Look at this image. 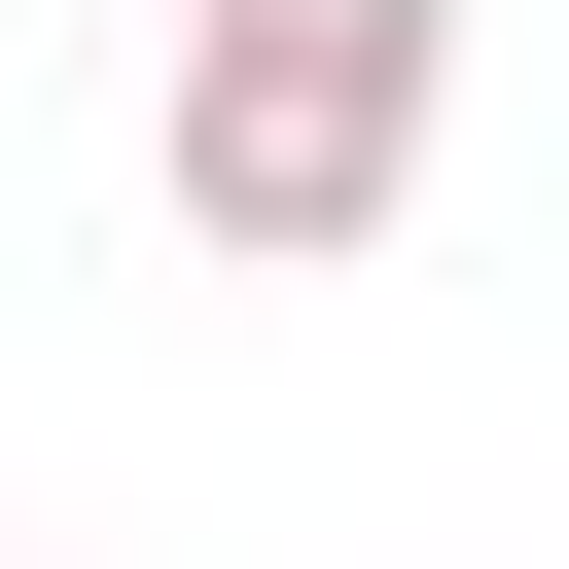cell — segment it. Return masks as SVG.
<instances>
[{
    "instance_id": "obj_1",
    "label": "cell",
    "mask_w": 569,
    "mask_h": 569,
    "mask_svg": "<svg viewBox=\"0 0 569 569\" xmlns=\"http://www.w3.org/2000/svg\"><path fill=\"white\" fill-rule=\"evenodd\" d=\"M427 107H462V0H178L142 178H178L213 284H356V249L427 213Z\"/></svg>"
}]
</instances>
